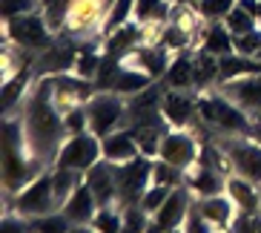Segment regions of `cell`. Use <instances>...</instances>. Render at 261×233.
Returning a JSON list of instances; mask_svg holds the SVG:
<instances>
[{
	"label": "cell",
	"mask_w": 261,
	"mask_h": 233,
	"mask_svg": "<svg viewBox=\"0 0 261 233\" xmlns=\"http://www.w3.org/2000/svg\"><path fill=\"white\" fill-rule=\"evenodd\" d=\"M75 75H81V78H86V81H92L95 75L100 72V55H95V52H81L77 55V61H75Z\"/></svg>",
	"instance_id": "cell-39"
},
{
	"label": "cell",
	"mask_w": 261,
	"mask_h": 233,
	"mask_svg": "<svg viewBox=\"0 0 261 233\" xmlns=\"http://www.w3.org/2000/svg\"><path fill=\"white\" fill-rule=\"evenodd\" d=\"M100 158H103L100 138L92 135V132H81V135H69V138L63 141L55 167H72V170L86 173L89 167H95Z\"/></svg>",
	"instance_id": "cell-9"
},
{
	"label": "cell",
	"mask_w": 261,
	"mask_h": 233,
	"mask_svg": "<svg viewBox=\"0 0 261 233\" xmlns=\"http://www.w3.org/2000/svg\"><path fill=\"white\" fill-rule=\"evenodd\" d=\"M63 127L69 135H81V132H89V115H86V104L84 107H75L69 112H63Z\"/></svg>",
	"instance_id": "cell-37"
},
{
	"label": "cell",
	"mask_w": 261,
	"mask_h": 233,
	"mask_svg": "<svg viewBox=\"0 0 261 233\" xmlns=\"http://www.w3.org/2000/svg\"><path fill=\"white\" fill-rule=\"evenodd\" d=\"M17 118H20L26 150L32 153V158L40 161L46 170H52L55 161H58V153L63 147V141L69 138V132L63 127V112L55 104L52 75L35 81V86L29 89Z\"/></svg>",
	"instance_id": "cell-1"
},
{
	"label": "cell",
	"mask_w": 261,
	"mask_h": 233,
	"mask_svg": "<svg viewBox=\"0 0 261 233\" xmlns=\"http://www.w3.org/2000/svg\"><path fill=\"white\" fill-rule=\"evenodd\" d=\"M86 181V173L81 170H72V167H52V184H55V196L58 202H66L77 187Z\"/></svg>",
	"instance_id": "cell-29"
},
{
	"label": "cell",
	"mask_w": 261,
	"mask_h": 233,
	"mask_svg": "<svg viewBox=\"0 0 261 233\" xmlns=\"http://www.w3.org/2000/svg\"><path fill=\"white\" fill-rule=\"evenodd\" d=\"M158 233H181V227H172V230H158Z\"/></svg>",
	"instance_id": "cell-47"
},
{
	"label": "cell",
	"mask_w": 261,
	"mask_h": 233,
	"mask_svg": "<svg viewBox=\"0 0 261 233\" xmlns=\"http://www.w3.org/2000/svg\"><path fill=\"white\" fill-rule=\"evenodd\" d=\"M181 233H218L213 225H210L207 219L198 213V207L192 204V210L187 213V219H184V225H181Z\"/></svg>",
	"instance_id": "cell-40"
},
{
	"label": "cell",
	"mask_w": 261,
	"mask_h": 233,
	"mask_svg": "<svg viewBox=\"0 0 261 233\" xmlns=\"http://www.w3.org/2000/svg\"><path fill=\"white\" fill-rule=\"evenodd\" d=\"M112 0H72L66 9V24L63 29L72 38H89L95 32H103V17H107Z\"/></svg>",
	"instance_id": "cell-8"
},
{
	"label": "cell",
	"mask_w": 261,
	"mask_h": 233,
	"mask_svg": "<svg viewBox=\"0 0 261 233\" xmlns=\"http://www.w3.org/2000/svg\"><path fill=\"white\" fill-rule=\"evenodd\" d=\"M129 20H135V0H112V6H109L107 17H103V32H100V38L112 35L115 29H121V26L129 24Z\"/></svg>",
	"instance_id": "cell-30"
},
{
	"label": "cell",
	"mask_w": 261,
	"mask_h": 233,
	"mask_svg": "<svg viewBox=\"0 0 261 233\" xmlns=\"http://www.w3.org/2000/svg\"><path fill=\"white\" fill-rule=\"evenodd\" d=\"M55 210H61V202H58V196H55L52 170H43L38 179H32L20 193L12 196V213L29 219V222H35V219H40V216H49Z\"/></svg>",
	"instance_id": "cell-4"
},
{
	"label": "cell",
	"mask_w": 261,
	"mask_h": 233,
	"mask_svg": "<svg viewBox=\"0 0 261 233\" xmlns=\"http://www.w3.org/2000/svg\"><path fill=\"white\" fill-rule=\"evenodd\" d=\"M86 115H89V132L103 138L109 132L123 130V124L129 121V101L118 92L98 89L86 101Z\"/></svg>",
	"instance_id": "cell-3"
},
{
	"label": "cell",
	"mask_w": 261,
	"mask_h": 233,
	"mask_svg": "<svg viewBox=\"0 0 261 233\" xmlns=\"http://www.w3.org/2000/svg\"><path fill=\"white\" fill-rule=\"evenodd\" d=\"M152 161L155 158H146L138 155L132 161L123 164H112L115 170V181H118V199H121V207L126 204H138L144 199V193L152 184Z\"/></svg>",
	"instance_id": "cell-7"
},
{
	"label": "cell",
	"mask_w": 261,
	"mask_h": 233,
	"mask_svg": "<svg viewBox=\"0 0 261 233\" xmlns=\"http://www.w3.org/2000/svg\"><path fill=\"white\" fill-rule=\"evenodd\" d=\"M238 0H198V15L204 20H224V17L230 15L232 9H236Z\"/></svg>",
	"instance_id": "cell-35"
},
{
	"label": "cell",
	"mask_w": 261,
	"mask_h": 233,
	"mask_svg": "<svg viewBox=\"0 0 261 233\" xmlns=\"http://www.w3.org/2000/svg\"><path fill=\"white\" fill-rule=\"evenodd\" d=\"M218 144L230 158V167L236 176L253 181L261 187V144L250 135H218Z\"/></svg>",
	"instance_id": "cell-6"
},
{
	"label": "cell",
	"mask_w": 261,
	"mask_h": 233,
	"mask_svg": "<svg viewBox=\"0 0 261 233\" xmlns=\"http://www.w3.org/2000/svg\"><path fill=\"white\" fill-rule=\"evenodd\" d=\"M172 6H198V0H169Z\"/></svg>",
	"instance_id": "cell-45"
},
{
	"label": "cell",
	"mask_w": 261,
	"mask_h": 233,
	"mask_svg": "<svg viewBox=\"0 0 261 233\" xmlns=\"http://www.w3.org/2000/svg\"><path fill=\"white\" fill-rule=\"evenodd\" d=\"M218 63H221V81H232V78L250 75V72H261L258 58H247V55H238V52L218 58Z\"/></svg>",
	"instance_id": "cell-28"
},
{
	"label": "cell",
	"mask_w": 261,
	"mask_h": 233,
	"mask_svg": "<svg viewBox=\"0 0 261 233\" xmlns=\"http://www.w3.org/2000/svg\"><path fill=\"white\" fill-rule=\"evenodd\" d=\"M86 184H89V190H92L98 207H112V204H118V207H121L115 170H112V164H109V161H103V158H100L95 167H89V170H86Z\"/></svg>",
	"instance_id": "cell-16"
},
{
	"label": "cell",
	"mask_w": 261,
	"mask_h": 233,
	"mask_svg": "<svg viewBox=\"0 0 261 233\" xmlns=\"http://www.w3.org/2000/svg\"><path fill=\"white\" fill-rule=\"evenodd\" d=\"M172 55L167 46H161V43H138L135 49H129V52L121 58L123 66H132V69H141L144 75H149L152 81H158V78L167 75L169 63H172Z\"/></svg>",
	"instance_id": "cell-12"
},
{
	"label": "cell",
	"mask_w": 261,
	"mask_h": 233,
	"mask_svg": "<svg viewBox=\"0 0 261 233\" xmlns=\"http://www.w3.org/2000/svg\"><path fill=\"white\" fill-rule=\"evenodd\" d=\"M161 112H164L169 127H175V130H190L195 121H201L198 95L187 92V89H164Z\"/></svg>",
	"instance_id": "cell-13"
},
{
	"label": "cell",
	"mask_w": 261,
	"mask_h": 233,
	"mask_svg": "<svg viewBox=\"0 0 261 233\" xmlns=\"http://www.w3.org/2000/svg\"><path fill=\"white\" fill-rule=\"evenodd\" d=\"M190 193L195 196V199H207V196H218L227 190V176H221L218 170H213V167H204V164H195L190 173Z\"/></svg>",
	"instance_id": "cell-23"
},
{
	"label": "cell",
	"mask_w": 261,
	"mask_h": 233,
	"mask_svg": "<svg viewBox=\"0 0 261 233\" xmlns=\"http://www.w3.org/2000/svg\"><path fill=\"white\" fill-rule=\"evenodd\" d=\"M72 222L66 219L63 210H55L49 216H40L32 222V233H69Z\"/></svg>",
	"instance_id": "cell-34"
},
{
	"label": "cell",
	"mask_w": 261,
	"mask_h": 233,
	"mask_svg": "<svg viewBox=\"0 0 261 233\" xmlns=\"http://www.w3.org/2000/svg\"><path fill=\"white\" fill-rule=\"evenodd\" d=\"M198 115L218 135H250L253 132V118L241 107H236L227 95L218 92V86L213 92H198Z\"/></svg>",
	"instance_id": "cell-2"
},
{
	"label": "cell",
	"mask_w": 261,
	"mask_h": 233,
	"mask_svg": "<svg viewBox=\"0 0 261 233\" xmlns=\"http://www.w3.org/2000/svg\"><path fill=\"white\" fill-rule=\"evenodd\" d=\"M224 24H227V29L232 32V38H241V35H250V32L261 29L258 20H255L244 6H238V3H236V9H232L230 15L224 17Z\"/></svg>",
	"instance_id": "cell-32"
},
{
	"label": "cell",
	"mask_w": 261,
	"mask_h": 233,
	"mask_svg": "<svg viewBox=\"0 0 261 233\" xmlns=\"http://www.w3.org/2000/svg\"><path fill=\"white\" fill-rule=\"evenodd\" d=\"M195 207L204 219L215 230H230L232 219H236L238 207L232 204V199L227 193H218V196H207V199H195Z\"/></svg>",
	"instance_id": "cell-18"
},
{
	"label": "cell",
	"mask_w": 261,
	"mask_h": 233,
	"mask_svg": "<svg viewBox=\"0 0 261 233\" xmlns=\"http://www.w3.org/2000/svg\"><path fill=\"white\" fill-rule=\"evenodd\" d=\"M100 150H103V161L109 164H123V161H132L141 155L138 147V138L132 135V130H115L100 138Z\"/></svg>",
	"instance_id": "cell-17"
},
{
	"label": "cell",
	"mask_w": 261,
	"mask_h": 233,
	"mask_svg": "<svg viewBox=\"0 0 261 233\" xmlns=\"http://www.w3.org/2000/svg\"><path fill=\"white\" fill-rule=\"evenodd\" d=\"M6 38L12 46H17L20 52H46L55 43V32L49 29L43 12H32V15L15 17V20H6Z\"/></svg>",
	"instance_id": "cell-5"
},
{
	"label": "cell",
	"mask_w": 261,
	"mask_h": 233,
	"mask_svg": "<svg viewBox=\"0 0 261 233\" xmlns=\"http://www.w3.org/2000/svg\"><path fill=\"white\" fill-rule=\"evenodd\" d=\"M164 86L167 89H187L195 92V63H192V52H175L172 63H169L167 75H164Z\"/></svg>",
	"instance_id": "cell-24"
},
{
	"label": "cell",
	"mask_w": 261,
	"mask_h": 233,
	"mask_svg": "<svg viewBox=\"0 0 261 233\" xmlns=\"http://www.w3.org/2000/svg\"><path fill=\"white\" fill-rule=\"evenodd\" d=\"M144 24H138V20H129V24H123L121 29H115L112 35H107V55L109 58H115V61H121L123 55L129 52V49H135L138 43H144Z\"/></svg>",
	"instance_id": "cell-25"
},
{
	"label": "cell",
	"mask_w": 261,
	"mask_h": 233,
	"mask_svg": "<svg viewBox=\"0 0 261 233\" xmlns=\"http://www.w3.org/2000/svg\"><path fill=\"white\" fill-rule=\"evenodd\" d=\"M227 233H255V216H250V213H236V219H232V225Z\"/></svg>",
	"instance_id": "cell-42"
},
{
	"label": "cell",
	"mask_w": 261,
	"mask_h": 233,
	"mask_svg": "<svg viewBox=\"0 0 261 233\" xmlns=\"http://www.w3.org/2000/svg\"><path fill=\"white\" fill-rule=\"evenodd\" d=\"M52 92H55V104L61 112H69L75 107H84L89 98L95 95V84L86 78L75 75V72H61L52 75Z\"/></svg>",
	"instance_id": "cell-14"
},
{
	"label": "cell",
	"mask_w": 261,
	"mask_h": 233,
	"mask_svg": "<svg viewBox=\"0 0 261 233\" xmlns=\"http://www.w3.org/2000/svg\"><path fill=\"white\" fill-rule=\"evenodd\" d=\"M169 193H172V187H164V184H149V190L144 193V199H141L138 204L146 210V213H149V216H152L155 210H158V207H161V204L169 199Z\"/></svg>",
	"instance_id": "cell-38"
},
{
	"label": "cell",
	"mask_w": 261,
	"mask_h": 233,
	"mask_svg": "<svg viewBox=\"0 0 261 233\" xmlns=\"http://www.w3.org/2000/svg\"><path fill=\"white\" fill-rule=\"evenodd\" d=\"M75 61H77L75 46H72V43H58V40H55L46 52L38 55L35 66H40L38 69L40 78H46V75H61V72L75 69Z\"/></svg>",
	"instance_id": "cell-19"
},
{
	"label": "cell",
	"mask_w": 261,
	"mask_h": 233,
	"mask_svg": "<svg viewBox=\"0 0 261 233\" xmlns=\"http://www.w3.org/2000/svg\"><path fill=\"white\" fill-rule=\"evenodd\" d=\"M224 193L232 199L238 213H250V216L261 213V187H255L253 181H247L232 173V176H227V190Z\"/></svg>",
	"instance_id": "cell-20"
},
{
	"label": "cell",
	"mask_w": 261,
	"mask_h": 233,
	"mask_svg": "<svg viewBox=\"0 0 261 233\" xmlns=\"http://www.w3.org/2000/svg\"><path fill=\"white\" fill-rule=\"evenodd\" d=\"M255 233H261V213L255 216Z\"/></svg>",
	"instance_id": "cell-46"
},
{
	"label": "cell",
	"mask_w": 261,
	"mask_h": 233,
	"mask_svg": "<svg viewBox=\"0 0 261 233\" xmlns=\"http://www.w3.org/2000/svg\"><path fill=\"white\" fill-rule=\"evenodd\" d=\"M250 138H255L261 144V118H255V121H253V132H250Z\"/></svg>",
	"instance_id": "cell-44"
},
{
	"label": "cell",
	"mask_w": 261,
	"mask_h": 233,
	"mask_svg": "<svg viewBox=\"0 0 261 233\" xmlns=\"http://www.w3.org/2000/svg\"><path fill=\"white\" fill-rule=\"evenodd\" d=\"M0 233H32V222L17 213H3V222H0Z\"/></svg>",
	"instance_id": "cell-41"
},
{
	"label": "cell",
	"mask_w": 261,
	"mask_h": 233,
	"mask_svg": "<svg viewBox=\"0 0 261 233\" xmlns=\"http://www.w3.org/2000/svg\"><path fill=\"white\" fill-rule=\"evenodd\" d=\"M192 193L187 190L184 184L175 187L172 193H169V199L161 204V207L152 213V233L158 230H172V227H181L184 225L187 213L192 210Z\"/></svg>",
	"instance_id": "cell-15"
},
{
	"label": "cell",
	"mask_w": 261,
	"mask_h": 233,
	"mask_svg": "<svg viewBox=\"0 0 261 233\" xmlns=\"http://www.w3.org/2000/svg\"><path fill=\"white\" fill-rule=\"evenodd\" d=\"M92 227L98 233H123V207L112 204V207H98L92 219Z\"/></svg>",
	"instance_id": "cell-31"
},
{
	"label": "cell",
	"mask_w": 261,
	"mask_h": 233,
	"mask_svg": "<svg viewBox=\"0 0 261 233\" xmlns=\"http://www.w3.org/2000/svg\"><path fill=\"white\" fill-rule=\"evenodd\" d=\"M43 0H0V12H3V20H15V17L32 15V12H40Z\"/></svg>",
	"instance_id": "cell-36"
},
{
	"label": "cell",
	"mask_w": 261,
	"mask_h": 233,
	"mask_svg": "<svg viewBox=\"0 0 261 233\" xmlns=\"http://www.w3.org/2000/svg\"><path fill=\"white\" fill-rule=\"evenodd\" d=\"M192 63H195V92H210L221 84V63L215 55L198 49L192 55Z\"/></svg>",
	"instance_id": "cell-26"
},
{
	"label": "cell",
	"mask_w": 261,
	"mask_h": 233,
	"mask_svg": "<svg viewBox=\"0 0 261 233\" xmlns=\"http://www.w3.org/2000/svg\"><path fill=\"white\" fill-rule=\"evenodd\" d=\"M201 49L215 58H224V55L236 52V38H232V32L227 29L224 20H207L204 29H201V38H198Z\"/></svg>",
	"instance_id": "cell-22"
},
{
	"label": "cell",
	"mask_w": 261,
	"mask_h": 233,
	"mask_svg": "<svg viewBox=\"0 0 261 233\" xmlns=\"http://www.w3.org/2000/svg\"><path fill=\"white\" fill-rule=\"evenodd\" d=\"M172 3L169 0H135V20L144 26L152 24H167L172 15Z\"/></svg>",
	"instance_id": "cell-27"
},
{
	"label": "cell",
	"mask_w": 261,
	"mask_h": 233,
	"mask_svg": "<svg viewBox=\"0 0 261 233\" xmlns=\"http://www.w3.org/2000/svg\"><path fill=\"white\" fill-rule=\"evenodd\" d=\"M69 233H98V230H95L92 225H72Z\"/></svg>",
	"instance_id": "cell-43"
},
{
	"label": "cell",
	"mask_w": 261,
	"mask_h": 233,
	"mask_svg": "<svg viewBox=\"0 0 261 233\" xmlns=\"http://www.w3.org/2000/svg\"><path fill=\"white\" fill-rule=\"evenodd\" d=\"M158 158L175 164L178 170L190 173L201 158V144H198V138L192 135V130H175V127H172V130L161 138Z\"/></svg>",
	"instance_id": "cell-10"
},
{
	"label": "cell",
	"mask_w": 261,
	"mask_h": 233,
	"mask_svg": "<svg viewBox=\"0 0 261 233\" xmlns=\"http://www.w3.org/2000/svg\"><path fill=\"white\" fill-rule=\"evenodd\" d=\"M61 210L66 213V219H69L72 225H92L95 213H98V202H95L89 184L84 181V184L77 187L75 193L61 204Z\"/></svg>",
	"instance_id": "cell-21"
},
{
	"label": "cell",
	"mask_w": 261,
	"mask_h": 233,
	"mask_svg": "<svg viewBox=\"0 0 261 233\" xmlns=\"http://www.w3.org/2000/svg\"><path fill=\"white\" fill-rule=\"evenodd\" d=\"M184 170H178L175 164L164 161V158H155L152 161V184H164V187H181L184 184Z\"/></svg>",
	"instance_id": "cell-33"
},
{
	"label": "cell",
	"mask_w": 261,
	"mask_h": 233,
	"mask_svg": "<svg viewBox=\"0 0 261 233\" xmlns=\"http://www.w3.org/2000/svg\"><path fill=\"white\" fill-rule=\"evenodd\" d=\"M218 92L227 95L236 107H241L253 121L261 118V72H250V75L232 78V81H221Z\"/></svg>",
	"instance_id": "cell-11"
}]
</instances>
